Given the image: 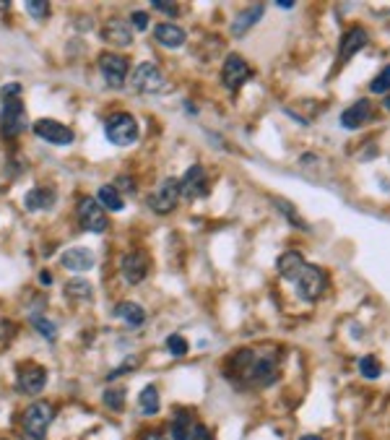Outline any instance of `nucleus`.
Returning a JSON list of instances; mask_svg holds the SVG:
<instances>
[{"mask_svg":"<svg viewBox=\"0 0 390 440\" xmlns=\"http://www.w3.org/2000/svg\"><path fill=\"white\" fill-rule=\"evenodd\" d=\"M226 375L240 378L248 386H270L278 378V355L276 352H253L242 350L226 365Z\"/></svg>","mask_w":390,"mask_h":440,"instance_id":"f257e3e1","label":"nucleus"},{"mask_svg":"<svg viewBox=\"0 0 390 440\" xmlns=\"http://www.w3.org/2000/svg\"><path fill=\"white\" fill-rule=\"evenodd\" d=\"M3 99V110H0V133L6 138L19 136L26 125V112H23V102H21V86L19 84H8L0 91Z\"/></svg>","mask_w":390,"mask_h":440,"instance_id":"f03ea898","label":"nucleus"},{"mask_svg":"<svg viewBox=\"0 0 390 440\" xmlns=\"http://www.w3.org/2000/svg\"><path fill=\"white\" fill-rule=\"evenodd\" d=\"M292 284L300 300H305V303H317V300L325 295V289H328V276H325V271L320 266L307 263Z\"/></svg>","mask_w":390,"mask_h":440,"instance_id":"7ed1b4c3","label":"nucleus"},{"mask_svg":"<svg viewBox=\"0 0 390 440\" xmlns=\"http://www.w3.org/2000/svg\"><path fill=\"white\" fill-rule=\"evenodd\" d=\"M105 133L115 146H130V144L138 141V136H141L138 122H135V117L133 115H128V112L110 115L107 122H105Z\"/></svg>","mask_w":390,"mask_h":440,"instance_id":"20e7f679","label":"nucleus"},{"mask_svg":"<svg viewBox=\"0 0 390 440\" xmlns=\"http://www.w3.org/2000/svg\"><path fill=\"white\" fill-rule=\"evenodd\" d=\"M53 419H55V412H53L50 404L47 402H34L29 409L23 412V419H21L26 438L42 440L47 430H50V425H53Z\"/></svg>","mask_w":390,"mask_h":440,"instance_id":"39448f33","label":"nucleus"},{"mask_svg":"<svg viewBox=\"0 0 390 440\" xmlns=\"http://www.w3.org/2000/svg\"><path fill=\"white\" fill-rule=\"evenodd\" d=\"M130 86H133L138 94H159V91L167 89V78H164V73L159 70V66H154V63H141V66H135L133 76H130Z\"/></svg>","mask_w":390,"mask_h":440,"instance_id":"423d86ee","label":"nucleus"},{"mask_svg":"<svg viewBox=\"0 0 390 440\" xmlns=\"http://www.w3.org/2000/svg\"><path fill=\"white\" fill-rule=\"evenodd\" d=\"M78 221H81V229H86V232H97V235L107 232V227H110L105 209L99 206L97 198H89V196L78 201Z\"/></svg>","mask_w":390,"mask_h":440,"instance_id":"0eeeda50","label":"nucleus"},{"mask_svg":"<svg viewBox=\"0 0 390 440\" xmlns=\"http://www.w3.org/2000/svg\"><path fill=\"white\" fill-rule=\"evenodd\" d=\"M99 70H102V78H105L107 86L120 89L128 78V61L117 53H102L99 55Z\"/></svg>","mask_w":390,"mask_h":440,"instance_id":"6e6552de","label":"nucleus"},{"mask_svg":"<svg viewBox=\"0 0 390 440\" xmlns=\"http://www.w3.org/2000/svg\"><path fill=\"white\" fill-rule=\"evenodd\" d=\"M177 201H180V180H174V177H167V180H162V182H159V188L149 196V206L157 214L174 211Z\"/></svg>","mask_w":390,"mask_h":440,"instance_id":"1a4fd4ad","label":"nucleus"},{"mask_svg":"<svg viewBox=\"0 0 390 440\" xmlns=\"http://www.w3.org/2000/svg\"><path fill=\"white\" fill-rule=\"evenodd\" d=\"M34 133H37L42 141L53 146H70L75 141V133L63 122L53 120V117H42V120L34 122Z\"/></svg>","mask_w":390,"mask_h":440,"instance_id":"9d476101","label":"nucleus"},{"mask_svg":"<svg viewBox=\"0 0 390 440\" xmlns=\"http://www.w3.org/2000/svg\"><path fill=\"white\" fill-rule=\"evenodd\" d=\"M19 391L26 396H37L42 394V388L47 386V370L42 365H34V362H26L19 367Z\"/></svg>","mask_w":390,"mask_h":440,"instance_id":"9b49d317","label":"nucleus"},{"mask_svg":"<svg viewBox=\"0 0 390 440\" xmlns=\"http://www.w3.org/2000/svg\"><path fill=\"white\" fill-rule=\"evenodd\" d=\"M250 66L245 63V58L240 55H229L224 61V68H221V81L229 91H240V86L250 78Z\"/></svg>","mask_w":390,"mask_h":440,"instance_id":"f8f14e48","label":"nucleus"},{"mask_svg":"<svg viewBox=\"0 0 390 440\" xmlns=\"http://www.w3.org/2000/svg\"><path fill=\"white\" fill-rule=\"evenodd\" d=\"M206 193H209L206 169H203V164H193L180 180V198H203Z\"/></svg>","mask_w":390,"mask_h":440,"instance_id":"ddd939ff","label":"nucleus"},{"mask_svg":"<svg viewBox=\"0 0 390 440\" xmlns=\"http://www.w3.org/2000/svg\"><path fill=\"white\" fill-rule=\"evenodd\" d=\"M372 120V102L369 99H357L352 107H346L341 112V128L359 130Z\"/></svg>","mask_w":390,"mask_h":440,"instance_id":"4468645a","label":"nucleus"},{"mask_svg":"<svg viewBox=\"0 0 390 440\" xmlns=\"http://www.w3.org/2000/svg\"><path fill=\"white\" fill-rule=\"evenodd\" d=\"M367 42H369V34L364 26H352V29H346L344 37H341V47H338V58L344 63L352 61L359 50L367 47Z\"/></svg>","mask_w":390,"mask_h":440,"instance_id":"2eb2a0df","label":"nucleus"},{"mask_svg":"<svg viewBox=\"0 0 390 440\" xmlns=\"http://www.w3.org/2000/svg\"><path fill=\"white\" fill-rule=\"evenodd\" d=\"M120 268H122V276H125V281H130V284H138V281H143V279H146V273H149V256H146L143 251L128 253V256H122Z\"/></svg>","mask_w":390,"mask_h":440,"instance_id":"dca6fc26","label":"nucleus"},{"mask_svg":"<svg viewBox=\"0 0 390 440\" xmlns=\"http://www.w3.org/2000/svg\"><path fill=\"white\" fill-rule=\"evenodd\" d=\"M102 39L115 47H128L133 42V29H130V23L125 19H110L102 26Z\"/></svg>","mask_w":390,"mask_h":440,"instance_id":"f3484780","label":"nucleus"},{"mask_svg":"<svg viewBox=\"0 0 390 440\" xmlns=\"http://www.w3.org/2000/svg\"><path fill=\"white\" fill-rule=\"evenodd\" d=\"M60 266L68 271H89L97 266V256L89 248H70L60 256Z\"/></svg>","mask_w":390,"mask_h":440,"instance_id":"a211bd4d","label":"nucleus"},{"mask_svg":"<svg viewBox=\"0 0 390 440\" xmlns=\"http://www.w3.org/2000/svg\"><path fill=\"white\" fill-rule=\"evenodd\" d=\"M305 266H307V261H305V256H302L300 251H286V253H281V256H278L276 271H278V276H281V279L294 281L302 273V268H305Z\"/></svg>","mask_w":390,"mask_h":440,"instance_id":"6ab92c4d","label":"nucleus"},{"mask_svg":"<svg viewBox=\"0 0 390 440\" xmlns=\"http://www.w3.org/2000/svg\"><path fill=\"white\" fill-rule=\"evenodd\" d=\"M154 37H157L159 45L169 47V50H174V47H182L185 45V39H188V34H185V29H180L177 23H169V21H162L154 29Z\"/></svg>","mask_w":390,"mask_h":440,"instance_id":"aec40b11","label":"nucleus"},{"mask_svg":"<svg viewBox=\"0 0 390 440\" xmlns=\"http://www.w3.org/2000/svg\"><path fill=\"white\" fill-rule=\"evenodd\" d=\"M263 14H265V6H263V3H255L253 8H248V11L237 14V16H234V21H232V34H234V37H245L250 26H255V23L260 21Z\"/></svg>","mask_w":390,"mask_h":440,"instance_id":"412c9836","label":"nucleus"},{"mask_svg":"<svg viewBox=\"0 0 390 440\" xmlns=\"http://www.w3.org/2000/svg\"><path fill=\"white\" fill-rule=\"evenodd\" d=\"M55 204V190L53 188H31L26 196H23V206L29 211H47L53 209Z\"/></svg>","mask_w":390,"mask_h":440,"instance_id":"4be33fe9","label":"nucleus"},{"mask_svg":"<svg viewBox=\"0 0 390 440\" xmlns=\"http://www.w3.org/2000/svg\"><path fill=\"white\" fill-rule=\"evenodd\" d=\"M97 201L102 209H107V211H122V196L117 193V188L115 185H102V188L97 190Z\"/></svg>","mask_w":390,"mask_h":440,"instance_id":"5701e85b","label":"nucleus"},{"mask_svg":"<svg viewBox=\"0 0 390 440\" xmlns=\"http://www.w3.org/2000/svg\"><path fill=\"white\" fill-rule=\"evenodd\" d=\"M117 315H120L130 328L143 326V320H146V310H143L138 303H120L117 305Z\"/></svg>","mask_w":390,"mask_h":440,"instance_id":"b1692460","label":"nucleus"},{"mask_svg":"<svg viewBox=\"0 0 390 440\" xmlns=\"http://www.w3.org/2000/svg\"><path fill=\"white\" fill-rule=\"evenodd\" d=\"M193 417L190 412H177L172 419V440H188L193 433Z\"/></svg>","mask_w":390,"mask_h":440,"instance_id":"393cba45","label":"nucleus"},{"mask_svg":"<svg viewBox=\"0 0 390 440\" xmlns=\"http://www.w3.org/2000/svg\"><path fill=\"white\" fill-rule=\"evenodd\" d=\"M138 407H141V414L146 417H154L159 412V391L157 386H146L138 396Z\"/></svg>","mask_w":390,"mask_h":440,"instance_id":"a878e982","label":"nucleus"},{"mask_svg":"<svg viewBox=\"0 0 390 440\" xmlns=\"http://www.w3.org/2000/svg\"><path fill=\"white\" fill-rule=\"evenodd\" d=\"M359 372H362V378L377 380L383 375V365H380V360H377L375 355H364L359 360Z\"/></svg>","mask_w":390,"mask_h":440,"instance_id":"bb28decb","label":"nucleus"},{"mask_svg":"<svg viewBox=\"0 0 390 440\" xmlns=\"http://www.w3.org/2000/svg\"><path fill=\"white\" fill-rule=\"evenodd\" d=\"M276 209H278V211H281V214H284L286 219L292 221V224H294V227H297V229H305V232H307V229H310V227H307V221H305V219H302V216H300V211H297L294 206L286 204V201H276Z\"/></svg>","mask_w":390,"mask_h":440,"instance_id":"cd10ccee","label":"nucleus"},{"mask_svg":"<svg viewBox=\"0 0 390 440\" xmlns=\"http://www.w3.org/2000/svg\"><path fill=\"white\" fill-rule=\"evenodd\" d=\"M164 347H167V352H169V355H174V357H182V355H188V352H190V344L185 342L180 334L167 336Z\"/></svg>","mask_w":390,"mask_h":440,"instance_id":"c85d7f7f","label":"nucleus"},{"mask_svg":"<svg viewBox=\"0 0 390 440\" xmlns=\"http://www.w3.org/2000/svg\"><path fill=\"white\" fill-rule=\"evenodd\" d=\"M369 91H372V94H390V66H385V68L377 73L375 81L369 84Z\"/></svg>","mask_w":390,"mask_h":440,"instance_id":"c756f323","label":"nucleus"},{"mask_svg":"<svg viewBox=\"0 0 390 440\" xmlns=\"http://www.w3.org/2000/svg\"><path fill=\"white\" fill-rule=\"evenodd\" d=\"M31 323H34V328H37L39 334L45 336L47 342H55V339H58V328H55L53 320H47V318H39V315H34V318H31Z\"/></svg>","mask_w":390,"mask_h":440,"instance_id":"7c9ffc66","label":"nucleus"},{"mask_svg":"<svg viewBox=\"0 0 390 440\" xmlns=\"http://www.w3.org/2000/svg\"><path fill=\"white\" fill-rule=\"evenodd\" d=\"M102 399H105V404L112 412H120L122 407H125V391H120V388H110V391H105Z\"/></svg>","mask_w":390,"mask_h":440,"instance_id":"2f4dec72","label":"nucleus"},{"mask_svg":"<svg viewBox=\"0 0 390 440\" xmlns=\"http://www.w3.org/2000/svg\"><path fill=\"white\" fill-rule=\"evenodd\" d=\"M65 292L70 297H89L91 295V284L89 281H83V279H73V281H68L65 284Z\"/></svg>","mask_w":390,"mask_h":440,"instance_id":"473e14b6","label":"nucleus"},{"mask_svg":"<svg viewBox=\"0 0 390 440\" xmlns=\"http://www.w3.org/2000/svg\"><path fill=\"white\" fill-rule=\"evenodd\" d=\"M26 11H29L34 19H45V16L50 14V3H45V0H29V3H26Z\"/></svg>","mask_w":390,"mask_h":440,"instance_id":"72a5a7b5","label":"nucleus"},{"mask_svg":"<svg viewBox=\"0 0 390 440\" xmlns=\"http://www.w3.org/2000/svg\"><path fill=\"white\" fill-rule=\"evenodd\" d=\"M151 6L157 8V11H162V14H169V16L180 14V6H177V3H162V0H154Z\"/></svg>","mask_w":390,"mask_h":440,"instance_id":"f704fd0d","label":"nucleus"},{"mask_svg":"<svg viewBox=\"0 0 390 440\" xmlns=\"http://www.w3.org/2000/svg\"><path fill=\"white\" fill-rule=\"evenodd\" d=\"M130 19H133V26L138 31H146V26H149V14H146V11H135L133 16H130Z\"/></svg>","mask_w":390,"mask_h":440,"instance_id":"c9c22d12","label":"nucleus"},{"mask_svg":"<svg viewBox=\"0 0 390 440\" xmlns=\"http://www.w3.org/2000/svg\"><path fill=\"white\" fill-rule=\"evenodd\" d=\"M188 440H214V435L209 433V427H206V425H195Z\"/></svg>","mask_w":390,"mask_h":440,"instance_id":"e433bc0d","label":"nucleus"},{"mask_svg":"<svg viewBox=\"0 0 390 440\" xmlns=\"http://www.w3.org/2000/svg\"><path fill=\"white\" fill-rule=\"evenodd\" d=\"M141 440H167V438H164V435H162V433H146Z\"/></svg>","mask_w":390,"mask_h":440,"instance_id":"4c0bfd02","label":"nucleus"},{"mask_svg":"<svg viewBox=\"0 0 390 440\" xmlns=\"http://www.w3.org/2000/svg\"><path fill=\"white\" fill-rule=\"evenodd\" d=\"M278 6H281V8H286V11H289V8H294V3H289V0H281Z\"/></svg>","mask_w":390,"mask_h":440,"instance_id":"58836bf2","label":"nucleus"},{"mask_svg":"<svg viewBox=\"0 0 390 440\" xmlns=\"http://www.w3.org/2000/svg\"><path fill=\"white\" fill-rule=\"evenodd\" d=\"M302 440H323V438H320V435H305Z\"/></svg>","mask_w":390,"mask_h":440,"instance_id":"ea45409f","label":"nucleus"},{"mask_svg":"<svg viewBox=\"0 0 390 440\" xmlns=\"http://www.w3.org/2000/svg\"><path fill=\"white\" fill-rule=\"evenodd\" d=\"M385 110L390 112V94H388V99H385Z\"/></svg>","mask_w":390,"mask_h":440,"instance_id":"a19ab883","label":"nucleus"},{"mask_svg":"<svg viewBox=\"0 0 390 440\" xmlns=\"http://www.w3.org/2000/svg\"><path fill=\"white\" fill-rule=\"evenodd\" d=\"M0 440H3V438H0Z\"/></svg>","mask_w":390,"mask_h":440,"instance_id":"79ce46f5","label":"nucleus"}]
</instances>
